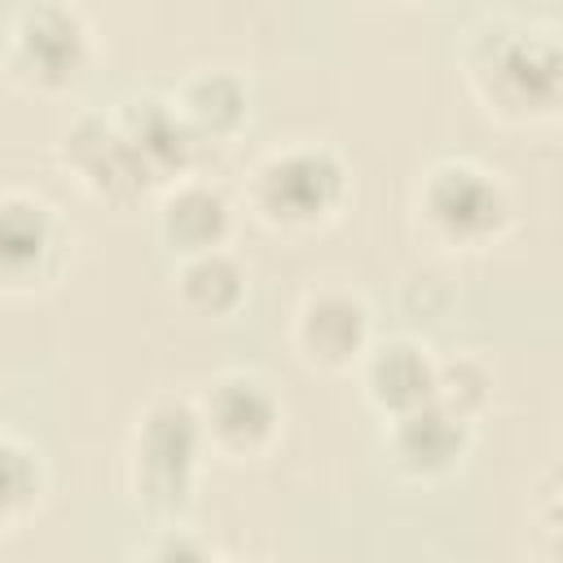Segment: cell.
Wrapping results in <instances>:
<instances>
[{
	"label": "cell",
	"instance_id": "obj_11",
	"mask_svg": "<svg viewBox=\"0 0 563 563\" xmlns=\"http://www.w3.org/2000/svg\"><path fill=\"white\" fill-rule=\"evenodd\" d=\"M488 75V101L497 97L501 106L532 110L550 106L559 88V53L550 40H510L497 57L475 62V79Z\"/></svg>",
	"mask_w": 563,
	"mask_h": 563
},
{
	"label": "cell",
	"instance_id": "obj_16",
	"mask_svg": "<svg viewBox=\"0 0 563 563\" xmlns=\"http://www.w3.org/2000/svg\"><path fill=\"white\" fill-rule=\"evenodd\" d=\"M40 497V462L35 453L0 431V528H13Z\"/></svg>",
	"mask_w": 563,
	"mask_h": 563
},
{
	"label": "cell",
	"instance_id": "obj_17",
	"mask_svg": "<svg viewBox=\"0 0 563 563\" xmlns=\"http://www.w3.org/2000/svg\"><path fill=\"white\" fill-rule=\"evenodd\" d=\"M488 400V374L479 361L457 356V361H435V405H444L457 418H471Z\"/></svg>",
	"mask_w": 563,
	"mask_h": 563
},
{
	"label": "cell",
	"instance_id": "obj_5",
	"mask_svg": "<svg viewBox=\"0 0 563 563\" xmlns=\"http://www.w3.org/2000/svg\"><path fill=\"white\" fill-rule=\"evenodd\" d=\"M88 57V35L79 13L44 4V9H26L13 22V44H9V66L18 79L35 84V88H62L79 75Z\"/></svg>",
	"mask_w": 563,
	"mask_h": 563
},
{
	"label": "cell",
	"instance_id": "obj_14",
	"mask_svg": "<svg viewBox=\"0 0 563 563\" xmlns=\"http://www.w3.org/2000/svg\"><path fill=\"white\" fill-rule=\"evenodd\" d=\"M194 141H224L246 119V88L229 70H198L185 79L180 97L172 101Z\"/></svg>",
	"mask_w": 563,
	"mask_h": 563
},
{
	"label": "cell",
	"instance_id": "obj_9",
	"mask_svg": "<svg viewBox=\"0 0 563 563\" xmlns=\"http://www.w3.org/2000/svg\"><path fill=\"white\" fill-rule=\"evenodd\" d=\"M57 251L53 207L31 194H0V290H26Z\"/></svg>",
	"mask_w": 563,
	"mask_h": 563
},
{
	"label": "cell",
	"instance_id": "obj_3",
	"mask_svg": "<svg viewBox=\"0 0 563 563\" xmlns=\"http://www.w3.org/2000/svg\"><path fill=\"white\" fill-rule=\"evenodd\" d=\"M422 216L449 242H484L506 220V198L493 176L471 163H440L422 180Z\"/></svg>",
	"mask_w": 563,
	"mask_h": 563
},
{
	"label": "cell",
	"instance_id": "obj_2",
	"mask_svg": "<svg viewBox=\"0 0 563 563\" xmlns=\"http://www.w3.org/2000/svg\"><path fill=\"white\" fill-rule=\"evenodd\" d=\"M343 189H347L343 163L330 150H317V145L273 154L255 172L260 216L273 220V224H286V229H308V224L334 216V207L343 202Z\"/></svg>",
	"mask_w": 563,
	"mask_h": 563
},
{
	"label": "cell",
	"instance_id": "obj_1",
	"mask_svg": "<svg viewBox=\"0 0 563 563\" xmlns=\"http://www.w3.org/2000/svg\"><path fill=\"white\" fill-rule=\"evenodd\" d=\"M207 449L194 405L154 400L132 435V488L154 515H180L194 493V466Z\"/></svg>",
	"mask_w": 563,
	"mask_h": 563
},
{
	"label": "cell",
	"instance_id": "obj_7",
	"mask_svg": "<svg viewBox=\"0 0 563 563\" xmlns=\"http://www.w3.org/2000/svg\"><path fill=\"white\" fill-rule=\"evenodd\" d=\"M295 343L321 369H347L369 352V312L347 290H317L295 312Z\"/></svg>",
	"mask_w": 563,
	"mask_h": 563
},
{
	"label": "cell",
	"instance_id": "obj_18",
	"mask_svg": "<svg viewBox=\"0 0 563 563\" xmlns=\"http://www.w3.org/2000/svg\"><path fill=\"white\" fill-rule=\"evenodd\" d=\"M136 563H211V559H207V550H202L194 537H185V532H167V537L150 541L145 554H141Z\"/></svg>",
	"mask_w": 563,
	"mask_h": 563
},
{
	"label": "cell",
	"instance_id": "obj_12",
	"mask_svg": "<svg viewBox=\"0 0 563 563\" xmlns=\"http://www.w3.org/2000/svg\"><path fill=\"white\" fill-rule=\"evenodd\" d=\"M365 396L387 413H409L435 400V361L409 339H391L365 352Z\"/></svg>",
	"mask_w": 563,
	"mask_h": 563
},
{
	"label": "cell",
	"instance_id": "obj_4",
	"mask_svg": "<svg viewBox=\"0 0 563 563\" xmlns=\"http://www.w3.org/2000/svg\"><path fill=\"white\" fill-rule=\"evenodd\" d=\"M194 413L202 422L207 444H216L224 453H238V457L260 453L282 427V400L273 396V387L260 374L216 378Z\"/></svg>",
	"mask_w": 563,
	"mask_h": 563
},
{
	"label": "cell",
	"instance_id": "obj_15",
	"mask_svg": "<svg viewBox=\"0 0 563 563\" xmlns=\"http://www.w3.org/2000/svg\"><path fill=\"white\" fill-rule=\"evenodd\" d=\"M180 303L198 317H229L242 308L246 299V273L229 251H207V255H189L180 264L176 277Z\"/></svg>",
	"mask_w": 563,
	"mask_h": 563
},
{
	"label": "cell",
	"instance_id": "obj_6",
	"mask_svg": "<svg viewBox=\"0 0 563 563\" xmlns=\"http://www.w3.org/2000/svg\"><path fill=\"white\" fill-rule=\"evenodd\" d=\"M62 158L79 176V185L92 189L97 198H119L123 202V198H132L150 185L114 119H97V114L75 119L66 141H62Z\"/></svg>",
	"mask_w": 563,
	"mask_h": 563
},
{
	"label": "cell",
	"instance_id": "obj_10",
	"mask_svg": "<svg viewBox=\"0 0 563 563\" xmlns=\"http://www.w3.org/2000/svg\"><path fill=\"white\" fill-rule=\"evenodd\" d=\"M119 132L123 141L132 145L145 180H167V176H180L194 158V132L185 128V119L176 114L172 101H158V97H136V101H123L119 110Z\"/></svg>",
	"mask_w": 563,
	"mask_h": 563
},
{
	"label": "cell",
	"instance_id": "obj_13",
	"mask_svg": "<svg viewBox=\"0 0 563 563\" xmlns=\"http://www.w3.org/2000/svg\"><path fill=\"white\" fill-rule=\"evenodd\" d=\"M163 238L189 260V255H207V251H224L229 238V202L220 189L211 185H180L167 202H163Z\"/></svg>",
	"mask_w": 563,
	"mask_h": 563
},
{
	"label": "cell",
	"instance_id": "obj_8",
	"mask_svg": "<svg viewBox=\"0 0 563 563\" xmlns=\"http://www.w3.org/2000/svg\"><path fill=\"white\" fill-rule=\"evenodd\" d=\"M387 453L391 462L413 475V479H435L444 471H453L466 453V418L449 413L444 405H418L409 413L387 418Z\"/></svg>",
	"mask_w": 563,
	"mask_h": 563
}]
</instances>
